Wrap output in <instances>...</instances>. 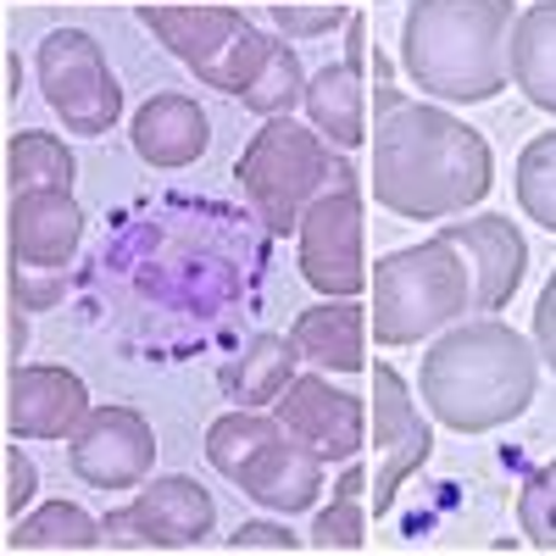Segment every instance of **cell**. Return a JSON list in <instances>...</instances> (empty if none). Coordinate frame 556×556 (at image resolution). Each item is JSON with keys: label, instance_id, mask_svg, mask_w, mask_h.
<instances>
[{"label": "cell", "instance_id": "30", "mask_svg": "<svg viewBox=\"0 0 556 556\" xmlns=\"http://www.w3.org/2000/svg\"><path fill=\"white\" fill-rule=\"evenodd\" d=\"M267 23L285 28L290 39H312V34H329V28L351 23V12H345V7H317V12H306V7H295V0H290V7H278V0H273Z\"/></svg>", "mask_w": 556, "mask_h": 556}, {"label": "cell", "instance_id": "7", "mask_svg": "<svg viewBox=\"0 0 556 556\" xmlns=\"http://www.w3.org/2000/svg\"><path fill=\"white\" fill-rule=\"evenodd\" d=\"M34 73L45 89V106L62 117L67 134H84V139L112 134V123L123 112V84H117L96 34L51 28L34 51Z\"/></svg>", "mask_w": 556, "mask_h": 556}, {"label": "cell", "instance_id": "6", "mask_svg": "<svg viewBox=\"0 0 556 556\" xmlns=\"http://www.w3.org/2000/svg\"><path fill=\"white\" fill-rule=\"evenodd\" d=\"M139 23H146L206 89H223V96H235V101L262 78L273 45H278L240 7H228V0H217V7H139Z\"/></svg>", "mask_w": 556, "mask_h": 556}, {"label": "cell", "instance_id": "22", "mask_svg": "<svg viewBox=\"0 0 556 556\" xmlns=\"http://www.w3.org/2000/svg\"><path fill=\"white\" fill-rule=\"evenodd\" d=\"M106 529L101 518H89L78 501H45L39 513L12 518L7 551H101Z\"/></svg>", "mask_w": 556, "mask_h": 556}, {"label": "cell", "instance_id": "19", "mask_svg": "<svg viewBox=\"0 0 556 556\" xmlns=\"http://www.w3.org/2000/svg\"><path fill=\"white\" fill-rule=\"evenodd\" d=\"M290 340L301 351V362L323 367V374H362L367 367V306L356 301H329L323 295L317 306H306L290 323Z\"/></svg>", "mask_w": 556, "mask_h": 556}, {"label": "cell", "instance_id": "24", "mask_svg": "<svg viewBox=\"0 0 556 556\" xmlns=\"http://www.w3.org/2000/svg\"><path fill=\"white\" fill-rule=\"evenodd\" d=\"M367 468L351 456L345 473L334 479V506H323L312 534H306V551H362L367 545Z\"/></svg>", "mask_w": 556, "mask_h": 556}, {"label": "cell", "instance_id": "26", "mask_svg": "<svg viewBox=\"0 0 556 556\" xmlns=\"http://www.w3.org/2000/svg\"><path fill=\"white\" fill-rule=\"evenodd\" d=\"M513 190H518V206L529 223H540L545 235H556V128L551 134H534L523 156H518V173H513Z\"/></svg>", "mask_w": 556, "mask_h": 556}, {"label": "cell", "instance_id": "8", "mask_svg": "<svg viewBox=\"0 0 556 556\" xmlns=\"http://www.w3.org/2000/svg\"><path fill=\"white\" fill-rule=\"evenodd\" d=\"M101 529L117 551H195L217 529V501L184 473H156L134 490L128 506L106 513Z\"/></svg>", "mask_w": 556, "mask_h": 556}, {"label": "cell", "instance_id": "37", "mask_svg": "<svg viewBox=\"0 0 556 556\" xmlns=\"http://www.w3.org/2000/svg\"><path fill=\"white\" fill-rule=\"evenodd\" d=\"M379 7H384V0H379Z\"/></svg>", "mask_w": 556, "mask_h": 556}, {"label": "cell", "instance_id": "25", "mask_svg": "<svg viewBox=\"0 0 556 556\" xmlns=\"http://www.w3.org/2000/svg\"><path fill=\"white\" fill-rule=\"evenodd\" d=\"M278 429H285V424H278L273 412H262V406H235V412H223L217 424L206 429V462H212L223 479H235Z\"/></svg>", "mask_w": 556, "mask_h": 556}, {"label": "cell", "instance_id": "21", "mask_svg": "<svg viewBox=\"0 0 556 556\" xmlns=\"http://www.w3.org/2000/svg\"><path fill=\"white\" fill-rule=\"evenodd\" d=\"M295 362H301V351L290 334H256L245 345V356L223 374V384L240 406H273L285 395V384L295 379Z\"/></svg>", "mask_w": 556, "mask_h": 556}, {"label": "cell", "instance_id": "20", "mask_svg": "<svg viewBox=\"0 0 556 556\" xmlns=\"http://www.w3.org/2000/svg\"><path fill=\"white\" fill-rule=\"evenodd\" d=\"M506 73L529 106L556 117V0H534L529 12H518L506 39Z\"/></svg>", "mask_w": 556, "mask_h": 556}, {"label": "cell", "instance_id": "4", "mask_svg": "<svg viewBox=\"0 0 556 556\" xmlns=\"http://www.w3.org/2000/svg\"><path fill=\"white\" fill-rule=\"evenodd\" d=\"M367 290H374L367 329L379 334V345H424L473 312V267L445 235H434L424 245L379 256Z\"/></svg>", "mask_w": 556, "mask_h": 556}, {"label": "cell", "instance_id": "10", "mask_svg": "<svg viewBox=\"0 0 556 556\" xmlns=\"http://www.w3.org/2000/svg\"><path fill=\"white\" fill-rule=\"evenodd\" d=\"M67 468L89 490H139L156 468V429L134 406H89L78 434L67 440Z\"/></svg>", "mask_w": 556, "mask_h": 556}, {"label": "cell", "instance_id": "29", "mask_svg": "<svg viewBox=\"0 0 556 556\" xmlns=\"http://www.w3.org/2000/svg\"><path fill=\"white\" fill-rule=\"evenodd\" d=\"M67 295V273H34V267H7V306H23V312H51L56 301Z\"/></svg>", "mask_w": 556, "mask_h": 556}, {"label": "cell", "instance_id": "34", "mask_svg": "<svg viewBox=\"0 0 556 556\" xmlns=\"http://www.w3.org/2000/svg\"><path fill=\"white\" fill-rule=\"evenodd\" d=\"M7 345H12V356H23V345H28V323H23V306H7Z\"/></svg>", "mask_w": 556, "mask_h": 556}, {"label": "cell", "instance_id": "28", "mask_svg": "<svg viewBox=\"0 0 556 556\" xmlns=\"http://www.w3.org/2000/svg\"><path fill=\"white\" fill-rule=\"evenodd\" d=\"M518 529L534 551H556V462L534 468L518 490Z\"/></svg>", "mask_w": 556, "mask_h": 556}, {"label": "cell", "instance_id": "14", "mask_svg": "<svg viewBox=\"0 0 556 556\" xmlns=\"http://www.w3.org/2000/svg\"><path fill=\"white\" fill-rule=\"evenodd\" d=\"M84 245V206L73 190H17L7 206V251L17 267L67 273Z\"/></svg>", "mask_w": 556, "mask_h": 556}, {"label": "cell", "instance_id": "33", "mask_svg": "<svg viewBox=\"0 0 556 556\" xmlns=\"http://www.w3.org/2000/svg\"><path fill=\"white\" fill-rule=\"evenodd\" d=\"M534 351H540V362L556 374V273L545 278V290H540V301H534Z\"/></svg>", "mask_w": 556, "mask_h": 556}, {"label": "cell", "instance_id": "11", "mask_svg": "<svg viewBox=\"0 0 556 556\" xmlns=\"http://www.w3.org/2000/svg\"><path fill=\"white\" fill-rule=\"evenodd\" d=\"M374 451H379V473L367 484V513L390 518L401 501V484L412 473H424L434 456V429L417 412V401L395 367H374Z\"/></svg>", "mask_w": 556, "mask_h": 556}, {"label": "cell", "instance_id": "3", "mask_svg": "<svg viewBox=\"0 0 556 556\" xmlns=\"http://www.w3.org/2000/svg\"><path fill=\"white\" fill-rule=\"evenodd\" d=\"M513 23V0H412L401 23V67L434 101L484 106L513 84L506 73Z\"/></svg>", "mask_w": 556, "mask_h": 556}, {"label": "cell", "instance_id": "9", "mask_svg": "<svg viewBox=\"0 0 556 556\" xmlns=\"http://www.w3.org/2000/svg\"><path fill=\"white\" fill-rule=\"evenodd\" d=\"M295 240H301V278L317 295L356 301L367 285H374L367 267H362V190L356 184L323 190L306 206Z\"/></svg>", "mask_w": 556, "mask_h": 556}, {"label": "cell", "instance_id": "18", "mask_svg": "<svg viewBox=\"0 0 556 556\" xmlns=\"http://www.w3.org/2000/svg\"><path fill=\"white\" fill-rule=\"evenodd\" d=\"M128 139H134V156L146 167H190L206 156L212 146V123L201 112V101L178 96V89H167V96H151L146 106L134 112L128 123Z\"/></svg>", "mask_w": 556, "mask_h": 556}, {"label": "cell", "instance_id": "27", "mask_svg": "<svg viewBox=\"0 0 556 556\" xmlns=\"http://www.w3.org/2000/svg\"><path fill=\"white\" fill-rule=\"evenodd\" d=\"M256 117H295V106L306 101V73H301V56H295V45L290 39H278L273 45V56L262 67V78L240 96Z\"/></svg>", "mask_w": 556, "mask_h": 556}, {"label": "cell", "instance_id": "35", "mask_svg": "<svg viewBox=\"0 0 556 556\" xmlns=\"http://www.w3.org/2000/svg\"><path fill=\"white\" fill-rule=\"evenodd\" d=\"M7 101H17V56L7 51Z\"/></svg>", "mask_w": 556, "mask_h": 556}, {"label": "cell", "instance_id": "12", "mask_svg": "<svg viewBox=\"0 0 556 556\" xmlns=\"http://www.w3.org/2000/svg\"><path fill=\"white\" fill-rule=\"evenodd\" d=\"M273 417L295 440H306L329 468L334 462L362 456V445H367V406H362V395L334 390L329 379H323V367L317 374H295L285 384V395L273 401Z\"/></svg>", "mask_w": 556, "mask_h": 556}, {"label": "cell", "instance_id": "23", "mask_svg": "<svg viewBox=\"0 0 556 556\" xmlns=\"http://www.w3.org/2000/svg\"><path fill=\"white\" fill-rule=\"evenodd\" d=\"M7 184H12V195L17 190H73L78 162H73V151L62 146L56 134L17 128L7 139Z\"/></svg>", "mask_w": 556, "mask_h": 556}, {"label": "cell", "instance_id": "13", "mask_svg": "<svg viewBox=\"0 0 556 556\" xmlns=\"http://www.w3.org/2000/svg\"><path fill=\"white\" fill-rule=\"evenodd\" d=\"M89 417V390L73 367L17 362L7 374V434L12 440H73Z\"/></svg>", "mask_w": 556, "mask_h": 556}, {"label": "cell", "instance_id": "16", "mask_svg": "<svg viewBox=\"0 0 556 556\" xmlns=\"http://www.w3.org/2000/svg\"><path fill=\"white\" fill-rule=\"evenodd\" d=\"M440 235L473 267V312H501L518 295L523 267H529V240L513 217H501V212L462 217V223H440Z\"/></svg>", "mask_w": 556, "mask_h": 556}, {"label": "cell", "instance_id": "5", "mask_svg": "<svg viewBox=\"0 0 556 556\" xmlns=\"http://www.w3.org/2000/svg\"><path fill=\"white\" fill-rule=\"evenodd\" d=\"M235 178L245 201L256 206V217L273 228V235H295L306 206L323 190H340V184H356L351 151H334L312 123L295 117H267L251 146L235 162Z\"/></svg>", "mask_w": 556, "mask_h": 556}, {"label": "cell", "instance_id": "15", "mask_svg": "<svg viewBox=\"0 0 556 556\" xmlns=\"http://www.w3.org/2000/svg\"><path fill=\"white\" fill-rule=\"evenodd\" d=\"M351 56L323 67L306 78V123L329 139L334 151H356L362 139H374V123H367V101H374V89L362 84V67H367V23L362 12H351Z\"/></svg>", "mask_w": 556, "mask_h": 556}, {"label": "cell", "instance_id": "2", "mask_svg": "<svg viewBox=\"0 0 556 556\" xmlns=\"http://www.w3.org/2000/svg\"><path fill=\"white\" fill-rule=\"evenodd\" d=\"M540 390V351L501 317L451 323L417 367L429 417L456 434H490L529 412Z\"/></svg>", "mask_w": 556, "mask_h": 556}, {"label": "cell", "instance_id": "1", "mask_svg": "<svg viewBox=\"0 0 556 556\" xmlns=\"http://www.w3.org/2000/svg\"><path fill=\"white\" fill-rule=\"evenodd\" d=\"M374 201L401 223L468 217L495 184L490 139L445 106L401 96L374 123Z\"/></svg>", "mask_w": 556, "mask_h": 556}, {"label": "cell", "instance_id": "17", "mask_svg": "<svg viewBox=\"0 0 556 556\" xmlns=\"http://www.w3.org/2000/svg\"><path fill=\"white\" fill-rule=\"evenodd\" d=\"M235 484L267 506V513H306V506H317L323 484H329V462H323L306 440H295L290 429H278L245 468L235 473Z\"/></svg>", "mask_w": 556, "mask_h": 556}, {"label": "cell", "instance_id": "36", "mask_svg": "<svg viewBox=\"0 0 556 556\" xmlns=\"http://www.w3.org/2000/svg\"><path fill=\"white\" fill-rule=\"evenodd\" d=\"M228 7H235V0H228Z\"/></svg>", "mask_w": 556, "mask_h": 556}, {"label": "cell", "instance_id": "31", "mask_svg": "<svg viewBox=\"0 0 556 556\" xmlns=\"http://www.w3.org/2000/svg\"><path fill=\"white\" fill-rule=\"evenodd\" d=\"M223 545H228V551H285V556L306 551V540H301V534L278 529V523H240V529L228 534Z\"/></svg>", "mask_w": 556, "mask_h": 556}, {"label": "cell", "instance_id": "32", "mask_svg": "<svg viewBox=\"0 0 556 556\" xmlns=\"http://www.w3.org/2000/svg\"><path fill=\"white\" fill-rule=\"evenodd\" d=\"M34 490H39L34 462L23 456V445H7V518H23V506L34 501Z\"/></svg>", "mask_w": 556, "mask_h": 556}]
</instances>
